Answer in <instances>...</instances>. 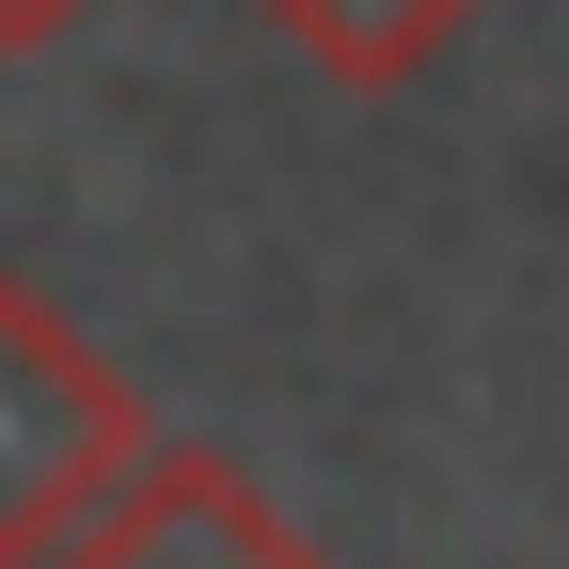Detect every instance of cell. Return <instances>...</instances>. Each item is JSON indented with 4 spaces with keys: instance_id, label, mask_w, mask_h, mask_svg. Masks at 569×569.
Instances as JSON below:
<instances>
[{
    "instance_id": "obj_1",
    "label": "cell",
    "mask_w": 569,
    "mask_h": 569,
    "mask_svg": "<svg viewBox=\"0 0 569 569\" xmlns=\"http://www.w3.org/2000/svg\"><path fill=\"white\" fill-rule=\"evenodd\" d=\"M127 475H142V396H127V365L48 301L32 269H0V569L63 553Z\"/></svg>"
},
{
    "instance_id": "obj_4",
    "label": "cell",
    "mask_w": 569,
    "mask_h": 569,
    "mask_svg": "<svg viewBox=\"0 0 569 569\" xmlns=\"http://www.w3.org/2000/svg\"><path fill=\"white\" fill-rule=\"evenodd\" d=\"M80 17H96V0H0V48H63Z\"/></svg>"
},
{
    "instance_id": "obj_2",
    "label": "cell",
    "mask_w": 569,
    "mask_h": 569,
    "mask_svg": "<svg viewBox=\"0 0 569 569\" xmlns=\"http://www.w3.org/2000/svg\"><path fill=\"white\" fill-rule=\"evenodd\" d=\"M32 569H332V553L284 522L238 459H206V443L159 459V443H142V475H127L63 553H32Z\"/></svg>"
},
{
    "instance_id": "obj_3",
    "label": "cell",
    "mask_w": 569,
    "mask_h": 569,
    "mask_svg": "<svg viewBox=\"0 0 569 569\" xmlns=\"http://www.w3.org/2000/svg\"><path fill=\"white\" fill-rule=\"evenodd\" d=\"M253 17L301 48L332 96H396V80H427V63H443V32L475 17V0H253Z\"/></svg>"
}]
</instances>
